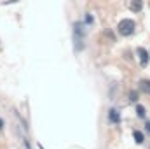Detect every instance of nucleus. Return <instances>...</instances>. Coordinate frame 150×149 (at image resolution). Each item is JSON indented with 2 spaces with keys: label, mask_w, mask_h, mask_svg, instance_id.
<instances>
[{
  "label": "nucleus",
  "mask_w": 150,
  "mask_h": 149,
  "mask_svg": "<svg viewBox=\"0 0 150 149\" xmlns=\"http://www.w3.org/2000/svg\"><path fill=\"white\" fill-rule=\"evenodd\" d=\"M145 126H147V132H150V121H147V123H145Z\"/></svg>",
  "instance_id": "10"
},
{
  "label": "nucleus",
  "mask_w": 150,
  "mask_h": 149,
  "mask_svg": "<svg viewBox=\"0 0 150 149\" xmlns=\"http://www.w3.org/2000/svg\"><path fill=\"white\" fill-rule=\"evenodd\" d=\"M136 116L142 117V119H145V117H147V109H145L143 105H136Z\"/></svg>",
  "instance_id": "8"
},
{
  "label": "nucleus",
  "mask_w": 150,
  "mask_h": 149,
  "mask_svg": "<svg viewBox=\"0 0 150 149\" xmlns=\"http://www.w3.org/2000/svg\"><path fill=\"white\" fill-rule=\"evenodd\" d=\"M129 100L131 102H138V91H134V90L129 91Z\"/></svg>",
  "instance_id": "9"
},
{
  "label": "nucleus",
  "mask_w": 150,
  "mask_h": 149,
  "mask_svg": "<svg viewBox=\"0 0 150 149\" xmlns=\"http://www.w3.org/2000/svg\"><path fill=\"white\" fill-rule=\"evenodd\" d=\"M2 128H4V119L0 117V130H2Z\"/></svg>",
  "instance_id": "11"
},
{
  "label": "nucleus",
  "mask_w": 150,
  "mask_h": 149,
  "mask_svg": "<svg viewBox=\"0 0 150 149\" xmlns=\"http://www.w3.org/2000/svg\"><path fill=\"white\" fill-rule=\"evenodd\" d=\"M138 56H140L142 65L145 67V65L149 63V60H150V53L147 51V49H143V47H138Z\"/></svg>",
  "instance_id": "3"
},
{
  "label": "nucleus",
  "mask_w": 150,
  "mask_h": 149,
  "mask_svg": "<svg viewBox=\"0 0 150 149\" xmlns=\"http://www.w3.org/2000/svg\"><path fill=\"white\" fill-rule=\"evenodd\" d=\"M108 121H110V123H115V125L120 121V114H119L117 109H110V111H108Z\"/></svg>",
  "instance_id": "6"
},
{
  "label": "nucleus",
  "mask_w": 150,
  "mask_h": 149,
  "mask_svg": "<svg viewBox=\"0 0 150 149\" xmlns=\"http://www.w3.org/2000/svg\"><path fill=\"white\" fill-rule=\"evenodd\" d=\"M129 9H131L133 12H140V11L143 9V0H131Z\"/></svg>",
  "instance_id": "5"
},
{
  "label": "nucleus",
  "mask_w": 150,
  "mask_h": 149,
  "mask_svg": "<svg viewBox=\"0 0 150 149\" xmlns=\"http://www.w3.org/2000/svg\"><path fill=\"white\" fill-rule=\"evenodd\" d=\"M134 28H136V23L133 19H122L117 27V32L122 35V37H129L134 34Z\"/></svg>",
  "instance_id": "1"
},
{
  "label": "nucleus",
  "mask_w": 150,
  "mask_h": 149,
  "mask_svg": "<svg viewBox=\"0 0 150 149\" xmlns=\"http://www.w3.org/2000/svg\"><path fill=\"white\" fill-rule=\"evenodd\" d=\"M133 137H134L136 144H143V142H145V135H143L142 132H138V130H134V132H133Z\"/></svg>",
  "instance_id": "7"
},
{
  "label": "nucleus",
  "mask_w": 150,
  "mask_h": 149,
  "mask_svg": "<svg viewBox=\"0 0 150 149\" xmlns=\"http://www.w3.org/2000/svg\"><path fill=\"white\" fill-rule=\"evenodd\" d=\"M138 88H140V91H142V93L150 95V81H149V79H142V81H140V84H138Z\"/></svg>",
  "instance_id": "4"
},
{
  "label": "nucleus",
  "mask_w": 150,
  "mask_h": 149,
  "mask_svg": "<svg viewBox=\"0 0 150 149\" xmlns=\"http://www.w3.org/2000/svg\"><path fill=\"white\" fill-rule=\"evenodd\" d=\"M74 40H75V49L80 51L84 49V25L77 21L74 25Z\"/></svg>",
  "instance_id": "2"
}]
</instances>
